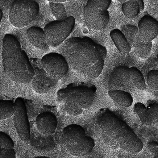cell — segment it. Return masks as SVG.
I'll list each match as a JSON object with an SVG mask.
<instances>
[{
  "instance_id": "cell-1",
  "label": "cell",
  "mask_w": 158,
  "mask_h": 158,
  "mask_svg": "<svg viewBox=\"0 0 158 158\" xmlns=\"http://www.w3.org/2000/svg\"><path fill=\"white\" fill-rule=\"evenodd\" d=\"M65 58L74 71L88 79H97L104 69L107 50L88 37L67 40L64 45Z\"/></svg>"
},
{
  "instance_id": "cell-2",
  "label": "cell",
  "mask_w": 158,
  "mask_h": 158,
  "mask_svg": "<svg viewBox=\"0 0 158 158\" xmlns=\"http://www.w3.org/2000/svg\"><path fill=\"white\" fill-rule=\"evenodd\" d=\"M96 123L101 138L113 149L137 153L141 151L143 143L125 121L108 109L100 110Z\"/></svg>"
},
{
  "instance_id": "cell-3",
  "label": "cell",
  "mask_w": 158,
  "mask_h": 158,
  "mask_svg": "<svg viewBox=\"0 0 158 158\" xmlns=\"http://www.w3.org/2000/svg\"><path fill=\"white\" fill-rule=\"evenodd\" d=\"M2 57L4 71L10 80L24 85L32 82L35 74L34 68L14 35L6 34L4 36Z\"/></svg>"
},
{
  "instance_id": "cell-4",
  "label": "cell",
  "mask_w": 158,
  "mask_h": 158,
  "mask_svg": "<svg viewBox=\"0 0 158 158\" xmlns=\"http://www.w3.org/2000/svg\"><path fill=\"white\" fill-rule=\"evenodd\" d=\"M97 95L94 85H76L73 83L58 91L57 101L62 109L71 116H77L83 110L91 108Z\"/></svg>"
},
{
  "instance_id": "cell-5",
  "label": "cell",
  "mask_w": 158,
  "mask_h": 158,
  "mask_svg": "<svg viewBox=\"0 0 158 158\" xmlns=\"http://www.w3.org/2000/svg\"><path fill=\"white\" fill-rule=\"evenodd\" d=\"M61 138L68 152L75 157L88 155L95 146L94 139L86 135L85 129L79 124L65 127L62 132Z\"/></svg>"
},
{
  "instance_id": "cell-6",
  "label": "cell",
  "mask_w": 158,
  "mask_h": 158,
  "mask_svg": "<svg viewBox=\"0 0 158 158\" xmlns=\"http://www.w3.org/2000/svg\"><path fill=\"white\" fill-rule=\"evenodd\" d=\"M112 0H88L83 11L85 24L89 29L102 31L110 21L108 10Z\"/></svg>"
},
{
  "instance_id": "cell-7",
  "label": "cell",
  "mask_w": 158,
  "mask_h": 158,
  "mask_svg": "<svg viewBox=\"0 0 158 158\" xmlns=\"http://www.w3.org/2000/svg\"><path fill=\"white\" fill-rule=\"evenodd\" d=\"M39 12V5L34 0H15L10 7L9 19L15 27L23 28L34 21Z\"/></svg>"
},
{
  "instance_id": "cell-8",
  "label": "cell",
  "mask_w": 158,
  "mask_h": 158,
  "mask_svg": "<svg viewBox=\"0 0 158 158\" xmlns=\"http://www.w3.org/2000/svg\"><path fill=\"white\" fill-rule=\"evenodd\" d=\"M76 19L73 16L65 20H55L49 22L44 27L49 46L56 48L64 41L73 30Z\"/></svg>"
},
{
  "instance_id": "cell-9",
  "label": "cell",
  "mask_w": 158,
  "mask_h": 158,
  "mask_svg": "<svg viewBox=\"0 0 158 158\" xmlns=\"http://www.w3.org/2000/svg\"><path fill=\"white\" fill-rule=\"evenodd\" d=\"M42 68L48 75L59 81L67 75L69 65L64 56L56 52H51L43 56L41 60Z\"/></svg>"
},
{
  "instance_id": "cell-10",
  "label": "cell",
  "mask_w": 158,
  "mask_h": 158,
  "mask_svg": "<svg viewBox=\"0 0 158 158\" xmlns=\"http://www.w3.org/2000/svg\"><path fill=\"white\" fill-rule=\"evenodd\" d=\"M121 31L128 40L135 54L140 59H147L151 54L152 42L142 41L139 36L138 28L135 25L126 24L122 27Z\"/></svg>"
},
{
  "instance_id": "cell-11",
  "label": "cell",
  "mask_w": 158,
  "mask_h": 158,
  "mask_svg": "<svg viewBox=\"0 0 158 158\" xmlns=\"http://www.w3.org/2000/svg\"><path fill=\"white\" fill-rule=\"evenodd\" d=\"M15 103V109L13 121L15 128L20 139L27 142L30 139L31 131L25 102L22 98H18Z\"/></svg>"
},
{
  "instance_id": "cell-12",
  "label": "cell",
  "mask_w": 158,
  "mask_h": 158,
  "mask_svg": "<svg viewBox=\"0 0 158 158\" xmlns=\"http://www.w3.org/2000/svg\"><path fill=\"white\" fill-rule=\"evenodd\" d=\"M129 68L118 66L112 71L108 80L109 90H123L130 93L135 90V88L131 82Z\"/></svg>"
},
{
  "instance_id": "cell-13",
  "label": "cell",
  "mask_w": 158,
  "mask_h": 158,
  "mask_svg": "<svg viewBox=\"0 0 158 158\" xmlns=\"http://www.w3.org/2000/svg\"><path fill=\"white\" fill-rule=\"evenodd\" d=\"M138 35L145 42H152L158 35V21L150 15H144L138 24Z\"/></svg>"
},
{
  "instance_id": "cell-14",
  "label": "cell",
  "mask_w": 158,
  "mask_h": 158,
  "mask_svg": "<svg viewBox=\"0 0 158 158\" xmlns=\"http://www.w3.org/2000/svg\"><path fill=\"white\" fill-rule=\"evenodd\" d=\"M35 74L31 82L33 89L39 94H47L55 88L59 81L50 77L42 68L34 69Z\"/></svg>"
},
{
  "instance_id": "cell-15",
  "label": "cell",
  "mask_w": 158,
  "mask_h": 158,
  "mask_svg": "<svg viewBox=\"0 0 158 158\" xmlns=\"http://www.w3.org/2000/svg\"><path fill=\"white\" fill-rule=\"evenodd\" d=\"M35 124L40 133L44 136H48L53 135L56 131L58 120L52 112H44L36 117Z\"/></svg>"
},
{
  "instance_id": "cell-16",
  "label": "cell",
  "mask_w": 158,
  "mask_h": 158,
  "mask_svg": "<svg viewBox=\"0 0 158 158\" xmlns=\"http://www.w3.org/2000/svg\"><path fill=\"white\" fill-rule=\"evenodd\" d=\"M29 42L36 48L42 51L49 50V46L44 29L39 27H32L26 32Z\"/></svg>"
},
{
  "instance_id": "cell-17",
  "label": "cell",
  "mask_w": 158,
  "mask_h": 158,
  "mask_svg": "<svg viewBox=\"0 0 158 158\" xmlns=\"http://www.w3.org/2000/svg\"><path fill=\"white\" fill-rule=\"evenodd\" d=\"M110 35L119 52L127 54L131 51V47L121 30L118 29H113L110 33Z\"/></svg>"
},
{
  "instance_id": "cell-18",
  "label": "cell",
  "mask_w": 158,
  "mask_h": 158,
  "mask_svg": "<svg viewBox=\"0 0 158 158\" xmlns=\"http://www.w3.org/2000/svg\"><path fill=\"white\" fill-rule=\"evenodd\" d=\"M110 98L120 106L129 108L133 104V99L129 92L121 90H108Z\"/></svg>"
},
{
  "instance_id": "cell-19",
  "label": "cell",
  "mask_w": 158,
  "mask_h": 158,
  "mask_svg": "<svg viewBox=\"0 0 158 158\" xmlns=\"http://www.w3.org/2000/svg\"><path fill=\"white\" fill-rule=\"evenodd\" d=\"M129 72L131 82L135 88L141 91L146 90L147 89L146 80L142 72L135 67H130Z\"/></svg>"
},
{
  "instance_id": "cell-20",
  "label": "cell",
  "mask_w": 158,
  "mask_h": 158,
  "mask_svg": "<svg viewBox=\"0 0 158 158\" xmlns=\"http://www.w3.org/2000/svg\"><path fill=\"white\" fill-rule=\"evenodd\" d=\"M134 112L137 114L143 126H153L152 122L147 110V106L141 102H138L134 106Z\"/></svg>"
},
{
  "instance_id": "cell-21",
  "label": "cell",
  "mask_w": 158,
  "mask_h": 158,
  "mask_svg": "<svg viewBox=\"0 0 158 158\" xmlns=\"http://www.w3.org/2000/svg\"><path fill=\"white\" fill-rule=\"evenodd\" d=\"M122 10L124 15L129 19H133L140 13V6L135 1H129L122 4Z\"/></svg>"
},
{
  "instance_id": "cell-22",
  "label": "cell",
  "mask_w": 158,
  "mask_h": 158,
  "mask_svg": "<svg viewBox=\"0 0 158 158\" xmlns=\"http://www.w3.org/2000/svg\"><path fill=\"white\" fill-rule=\"evenodd\" d=\"M15 109V103L10 100L0 101V120L10 118L14 115Z\"/></svg>"
},
{
  "instance_id": "cell-23",
  "label": "cell",
  "mask_w": 158,
  "mask_h": 158,
  "mask_svg": "<svg viewBox=\"0 0 158 158\" xmlns=\"http://www.w3.org/2000/svg\"><path fill=\"white\" fill-rule=\"evenodd\" d=\"M49 6L56 20L61 21L68 18L64 6L62 3L49 2Z\"/></svg>"
},
{
  "instance_id": "cell-24",
  "label": "cell",
  "mask_w": 158,
  "mask_h": 158,
  "mask_svg": "<svg viewBox=\"0 0 158 158\" xmlns=\"http://www.w3.org/2000/svg\"><path fill=\"white\" fill-rule=\"evenodd\" d=\"M146 104L147 110L152 122L153 126L158 128V102L155 100H148Z\"/></svg>"
},
{
  "instance_id": "cell-25",
  "label": "cell",
  "mask_w": 158,
  "mask_h": 158,
  "mask_svg": "<svg viewBox=\"0 0 158 158\" xmlns=\"http://www.w3.org/2000/svg\"><path fill=\"white\" fill-rule=\"evenodd\" d=\"M148 86L151 90H158V70H151L148 72L147 77Z\"/></svg>"
},
{
  "instance_id": "cell-26",
  "label": "cell",
  "mask_w": 158,
  "mask_h": 158,
  "mask_svg": "<svg viewBox=\"0 0 158 158\" xmlns=\"http://www.w3.org/2000/svg\"><path fill=\"white\" fill-rule=\"evenodd\" d=\"M15 142L10 135L0 131V149H14Z\"/></svg>"
},
{
  "instance_id": "cell-27",
  "label": "cell",
  "mask_w": 158,
  "mask_h": 158,
  "mask_svg": "<svg viewBox=\"0 0 158 158\" xmlns=\"http://www.w3.org/2000/svg\"><path fill=\"white\" fill-rule=\"evenodd\" d=\"M14 149H0V158H16Z\"/></svg>"
},
{
  "instance_id": "cell-28",
  "label": "cell",
  "mask_w": 158,
  "mask_h": 158,
  "mask_svg": "<svg viewBox=\"0 0 158 158\" xmlns=\"http://www.w3.org/2000/svg\"><path fill=\"white\" fill-rule=\"evenodd\" d=\"M147 147L150 152H151L154 156L158 153V142L150 141L148 143Z\"/></svg>"
},
{
  "instance_id": "cell-29",
  "label": "cell",
  "mask_w": 158,
  "mask_h": 158,
  "mask_svg": "<svg viewBox=\"0 0 158 158\" xmlns=\"http://www.w3.org/2000/svg\"><path fill=\"white\" fill-rule=\"evenodd\" d=\"M118 2L120 3L123 4L125 2L129 1H135L136 2H138L140 6V10L141 11H143L144 9V4L143 0H118Z\"/></svg>"
},
{
  "instance_id": "cell-30",
  "label": "cell",
  "mask_w": 158,
  "mask_h": 158,
  "mask_svg": "<svg viewBox=\"0 0 158 158\" xmlns=\"http://www.w3.org/2000/svg\"><path fill=\"white\" fill-rule=\"evenodd\" d=\"M49 2H61V3H63V2H68L71 0H48Z\"/></svg>"
},
{
  "instance_id": "cell-31",
  "label": "cell",
  "mask_w": 158,
  "mask_h": 158,
  "mask_svg": "<svg viewBox=\"0 0 158 158\" xmlns=\"http://www.w3.org/2000/svg\"><path fill=\"white\" fill-rule=\"evenodd\" d=\"M3 14L2 10L1 9H0V20H1H1L2 19V18H3Z\"/></svg>"
},
{
  "instance_id": "cell-32",
  "label": "cell",
  "mask_w": 158,
  "mask_h": 158,
  "mask_svg": "<svg viewBox=\"0 0 158 158\" xmlns=\"http://www.w3.org/2000/svg\"><path fill=\"white\" fill-rule=\"evenodd\" d=\"M50 158L48 157V156H36V157H35V158Z\"/></svg>"
},
{
  "instance_id": "cell-33",
  "label": "cell",
  "mask_w": 158,
  "mask_h": 158,
  "mask_svg": "<svg viewBox=\"0 0 158 158\" xmlns=\"http://www.w3.org/2000/svg\"><path fill=\"white\" fill-rule=\"evenodd\" d=\"M156 64H157V65H158V54H157V56H156Z\"/></svg>"
},
{
  "instance_id": "cell-34",
  "label": "cell",
  "mask_w": 158,
  "mask_h": 158,
  "mask_svg": "<svg viewBox=\"0 0 158 158\" xmlns=\"http://www.w3.org/2000/svg\"><path fill=\"white\" fill-rule=\"evenodd\" d=\"M153 158H158V153H157L156 155H155L154 156V157Z\"/></svg>"
},
{
  "instance_id": "cell-35",
  "label": "cell",
  "mask_w": 158,
  "mask_h": 158,
  "mask_svg": "<svg viewBox=\"0 0 158 158\" xmlns=\"http://www.w3.org/2000/svg\"><path fill=\"white\" fill-rule=\"evenodd\" d=\"M151 1L154 2H158V0H151Z\"/></svg>"
}]
</instances>
